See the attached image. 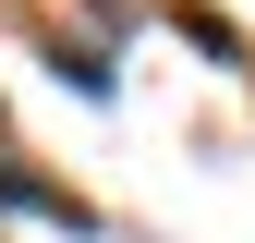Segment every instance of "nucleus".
I'll return each instance as SVG.
<instances>
[{
	"label": "nucleus",
	"instance_id": "1",
	"mask_svg": "<svg viewBox=\"0 0 255 243\" xmlns=\"http://www.w3.org/2000/svg\"><path fill=\"white\" fill-rule=\"evenodd\" d=\"M0 207H37V219H61V231H98V219H85L73 195H61V182H37V170H12V158H0Z\"/></svg>",
	"mask_w": 255,
	"mask_h": 243
}]
</instances>
